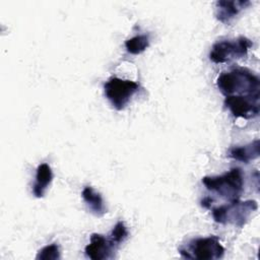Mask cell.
Instances as JSON below:
<instances>
[{
	"instance_id": "11",
	"label": "cell",
	"mask_w": 260,
	"mask_h": 260,
	"mask_svg": "<svg viewBox=\"0 0 260 260\" xmlns=\"http://www.w3.org/2000/svg\"><path fill=\"white\" fill-rule=\"evenodd\" d=\"M53 180L51 167L44 162L38 166L36 171V180L32 185V194L37 198H42Z\"/></svg>"
},
{
	"instance_id": "1",
	"label": "cell",
	"mask_w": 260,
	"mask_h": 260,
	"mask_svg": "<svg viewBox=\"0 0 260 260\" xmlns=\"http://www.w3.org/2000/svg\"><path fill=\"white\" fill-rule=\"evenodd\" d=\"M216 85L225 95H259L260 79L247 68H235L222 72L216 79Z\"/></svg>"
},
{
	"instance_id": "13",
	"label": "cell",
	"mask_w": 260,
	"mask_h": 260,
	"mask_svg": "<svg viewBox=\"0 0 260 260\" xmlns=\"http://www.w3.org/2000/svg\"><path fill=\"white\" fill-rule=\"evenodd\" d=\"M149 46V38L147 35H138L125 42V47L130 54L138 55L146 50Z\"/></svg>"
},
{
	"instance_id": "10",
	"label": "cell",
	"mask_w": 260,
	"mask_h": 260,
	"mask_svg": "<svg viewBox=\"0 0 260 260\" xmlns=\"http://www.w3.org/2000/svg\"><path fill=\"white\" fill-rule=\"evenodd\" d=\"M259 148H260V141L259 139H255L254 141L248 144L231 147L228 151V156L238 161L249 164L251 160L256 159L259 156L260 154Z\"/></svg>"
},
{
	"instance_id": "2",
	"label": "cell",
	"mask_w": 260,
	"mask_h": 260,
	"mask_svg": "<svg viewBox=\"0 0 260 260\" xmlns=\"http://www.w3.org/2000/svg\"><path fill=\"white\" fill-rule=\"evenodd\" d=\"M202 184L207 190L229 201L240 199L244 190V175L240 168H233L220 176H205Z\"/></svg>"
},
{
	"instance_id": "3",
	"label": "cell",
	"mask_w": 260,
	"mask_h": 260,
	"mask_svg": "<svg viewBox=\"0 0 260 260\" xmlns=\"http://www.w3.org/2000/svg\"><path fill=\"white\" fill-rule=\"evenodd\" d=\"M258 208V203L255 200L240 199L229 201L226 204H222L211 208L212 217L215 222L220 224H233L238 228H243L251 214Z\"/></svg>"
},
{
	"instance_id": "6",
	"label": "cell",
	"mask_w": 260,
	"mask_h": 260,
	"mask_svg": "<svg viewBox=\"0 0 260 260\" xmlns=\"http://www.w3.org/2000/svg\"><path fill=\"white\" fill-rule=\"evenodd\" d=\"M139 90V84L133 80L111 77L104 84L107 100L118 111L125 109L131 98Z\"/></svg>"
},
{
	"instance_id": "4",
	"label": "cell",
	"mask_w": 260,
	"mask_h": 260,
	"mask_svg": "<svg viewBox=\"0 0 260 260\" xmlns=\"http://www.w3.org/2000/svg\"><path fill=\"white\" fill-rule=\"evenodd\" d=\"M179 253L186 259L216 260L223 257L224 248L220 244L218 237L209 236L189 241L186 246L179 249Z\"/></svg>"
},
{
	"instance_id": "12",
	"label": "cell",
	"mask_w": 260,
	"mask_h": 260,
	"mask_svg": "<svg viewBox=\"0 0 260 260\" xmlns=\"http://www.w3.org/2000/svg\"><path fill=\"white\" fill-rule=\"evenodd\" d=\"M82 198L88 209L96 216H102L107 212V207L102 195L95 192L92 187L85 186L82 190Z\"/></svg>"
},
{
	"instance_id": "5",
	"label": "cell",
	"mask_w": 260,
	"mask_h": 260,
	"mask_svg": "<svg viewBox=\"0 0 260 260\" xmlns=\"http://www.w3.org/2000/svg\"><path fill=\"white\" fill-rule=\"evenodd\" d=\"M252 46V41L246 37L219 41L211 47L209 59L214 63H224L231 60L241 59L247 56L248 51Z\"/></svg>"
},
{
	"instance_id": "9",
	"label": "cell",
	"mask_w": 260,
	"mask_h": 260,
	"mask_svg": "<svg viewBox=\"0 0 260 260\" xmlns=\"http://www.w3.org/2000/svg\"><path fill=\"white\" fill-rule=\"evenodd\" d=\"M250 4L248 0H219L215 3V16L220 22L229 23Z\"/></svg>"
},
{
	"instance_id": "15",
	"label": "cell",
	"mask_w": 260,
	"mask_h": 260,
	"mask_svg": "<svg viewBox=\"0 0 260 260\" xmlns=\"http://www.w3.org/2000/svg\"><path fill=\"white\" fill-rule=\"evenodd\" d=\"M128 235H129V233H128V230H127L125 223L123 221H118L110 234V239L117 246H119L128 238Z\"/></svg>"
},
{
	"instance_id": "14",
	"label": "cell",
	"mask_w": 260,
	"mask_h": 260,
	"mask_svg": "<svg viewBox=\"0 0 260 260\" xmlns=\"http://www.w3.org/2000/svg\"><path fill=\"white\" fill-rule=\"evenodd\" d=\"M39 260H57L60 259L59 246L55 243L50 244L42 248L36 257Z\"/></svg>"
},
{
	"instance_id": "8",
	"label": "cell",
	"mask_w": 260,
	"mask_h": 260,
	"mask_svg": "<svg viewBox=\"0 0 260 260\" xmlns=\"http://www.w3.org/2000/svg\"><path fill=\"white\" fill-rule=\"evenodd\" d=\"M117 245L110 239L100 234H92L90 242L86 245L85 255L92 260H106L114 257Z\"/></svg>"
},
{
	"instance_id": "7",
	"label": "cell",
	"mask_w": 260,
	"mask_h": 260,
	"mask_svg": "<svg viewBox=\"0 0 260 260\" xmlns=\"http://www.w3.org/2000/svg\"><path fill=\"white\" fill-rule=\"evenodd\" d=\"M259 95H229L223 104L234 117L252 119L259 115Z\"/></svg>"
}]
</instances>
